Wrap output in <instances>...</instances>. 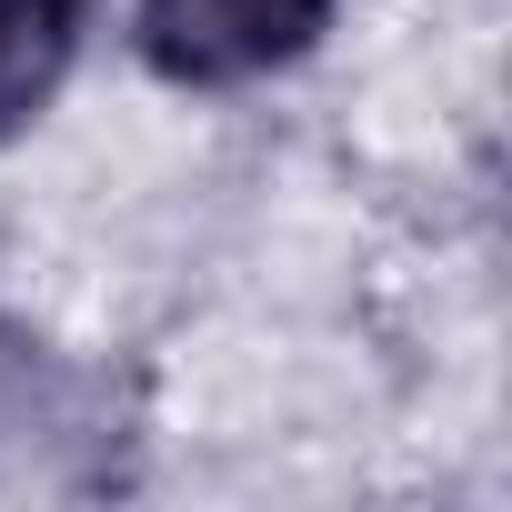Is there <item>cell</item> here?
<instances>
[{"label":"cell","instance_id":"6da1fadb","mask_svg":"<svg viewBox=\"0 0 512 512\" xmlns=\"http://www.w3.org/2000/svg\"><path fill=\"white\" fill-rule=\"evenodd\" d=\"M141 61L181 91H231V81H262L292 71L322 31H332V0H141L131 11Z\"/></svg>","mask_w":512,"mask_h":512},{"label":"cell","instance_id":"7a4b0ae2","mask_svg":"<svg viewBox=\"0 0 512 512\" xmlns=\"http://www.w3.org/2000/svg\"><path fill=\"white\" fill-rule=\"evenodd\" d=\"M81 0H0V141H11L71 71Z\"/></svg>","mask_w":512,"mask_h":512}]
</instances>
